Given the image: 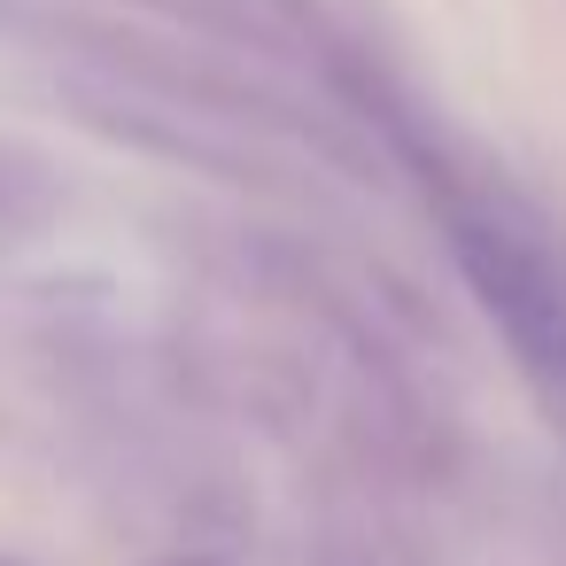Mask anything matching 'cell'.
Wrapping results in <instances>:
<instances>
[{"label": "cell", "mask_w": 566, "mask_h": 566, "mask_svg": "<svg viewBox=\"0 0 566 566\" xmlns=\"http://www.w3.org/2000/svg\"><path fill=\"white\" fill-rule=\"evenodd\" d=\"M450 256L473 287V303L496 318L512 365L543 388L551 411H566V280L496 218V210H450Z\"/></svg>", "instance_id": "6da1fadb"}]
</instances>
